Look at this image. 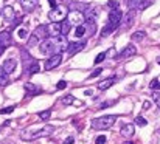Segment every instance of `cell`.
I'll list each match as a JSON object with an SVG mask.
<instances>
[{
	"label": "cell",
	"instance_id": "obj_1",
	"mask_svg": "<svg viewBox=\"0 0 160 144\" xmlns=\"http://www.w3.org/2000/svg\"><path fill=\"white\" fill-rule=\"evenodd\" d=\"M67 39L65 36H56V37H47L39 43V48L42 54H56V53H62L67 48Z\"/></svg>",
	"mask_w": 160,
	"mask_h": 144
},
{
	"label": "cell",
	"instance_id": "obj_38",
	"mask_svg": "<svg viewBox=\"0 0 160 144\" xmlns=\"http://www.w3.org/2000/svg\"><path fill=\"white\" fill-rule=\"evenodd\" d=\"M113 104H115V101H107V102L101 104V105H100V109H106V107H110V105H113Z\"/></svg>",
	"mask_w": 160,
	"mask_h": 144
},
{
	"label": "cell",
	"instance_id": "obj_30",
	"mask_svg": "<svg viewBox=\"0 0 160 144\" xmlns=\"http://www.w3.org/2000/svg\"><path fill=\"white\" fill-rule=\"evenodd\" d=\"M106 141H107V138L104 135H100V137L95 138V144H106Z\"/></svg>",
	"mask_w": 160,
	"mask_h": 144
},
{
	"label": "cell",
	"instance_id": "obj_32",
	"mask_svg": "<svg viewBox=\"0 0 160 144\" xmlns=\"http://www.w3.org/2000/svg\"><path fill=\"white\" fill-rule=\"evenodd\" d=\"M50 116H51V112H50V110H45V112H41V113H39V118H41V119H48Z\"/></svg>",
	"mask_w": 160,
	"mask_h": 144
},
{
	"label": "cell",
	"instance_id": "obj_45",
	"mask_svg": "<svg viewBox=\"0 0 160 144\" xmlns=\"http://www.w3.org/2000/svg\"><path fill=\"white\" fill-rule=\"evenodd\" d=\"M0 144H14V143H11V141H8V143H0Z\"/></svg>",
	"mask_w": 160,
	"mask_h": 144
},
{
	"label": "cell",
	"instance_id": "obj_46",
	"mask_svg": "<svg viewBox=\"0 0 160 144\" xmlns=\"http://www.w3.org/2000/svg\"><path fill=\"white\" fill-rule=\"evenodd\" d=\"M123 144H134V143H131V141H126V143H123Z\"/></svg>",
	"mask_w": 160,
	"mask_h": 144
},
{
	"label": "cell",
	"instance_id": "obj_35",
	"mask_svg": "<svg viewBox=\"0 0 160 144\" xmlns=\"http://www.w3.org/2000/svg\"><path fill=\"white\" fill-rule=\"evenodd\" d=\"M152 98H154V101H155V104H157V107L160 109V93H152Z\"/></svg>",
	"mask_w": 160,
	"mask_h": 144
},
{
	"label": "cell",
	"instance_id": "obj_18",
	"mask_svg": "<svg viewBox=\"0 0 160 144\" xmlns=\"http://www.w3.org/2000/svg\"><path fill=\"white\" fill-rule=\"evenodd\" d=\"M134 16H135L134 10H129V13H128L126 16H123V17H124V22H123V26H124V28H128L129 25L134 23Z\"/></svg>",
	"mask_w": 160,
	"mask_h": 144
},
{
	"label": "cell",
	"instance_id": "obj_17",
	"mask_svg": "<svg viewBox=\"0 0 160 144\" xmlns=\"http://www.w3.org/2000/svg\"><path fill=\"white\" fill-rule=\"evenodd\" d=\"M3 16H5V20L6 22H13L14 20V10H13V6L6 5L3 8Z\"/></svg>",
	"mask_w": 160,
	"mask_h": 144
},
{
	"label": "cell",
	"instance_id": "obj_27",
	"mask_svg": "<svg viewBox=\"0 0 160 144\" xmlns=\"http://www.w3.org/2000/svg\"><path fill=\"white\" fill-rule=\"evenodd\" d=\"M141 3V0H128V6H129V10H137V8L140 6Z\"/></svg>",
	"mask_w": 160,
	"mask_h": 144
},
{
	"label": "cell",
	"instance_id": "obj_24",
	"mask_svg": "<svg viewBox=\"0 0 160 144\" xmlns=\"http://www.w3.org/2000/svg\"><path fill=\"white\" fill-rule=\"evenodd\" d=\"M145 37H146V33L145 31H135L134 34H132V40H135V42L145 40Z\"/></svg>",
	"mask_w": 160,
	"mask_h": 144
},
{
	"label": "cell",
	"instance_id": "obj_10",
	"mask_svg": "<svg viewBox=\"0 0 160 144\" xmlns=\"http://www.w3.org/2000/svg\"><path fill=\"white\" fill-rule=\"evenodd\" d=\"M47 36L50 37L61 36V22H51L50 25H47Z\"/></svg>",
	"mask_w": 160,
	"mask_h": 144
},
{
	"label": "cell",
	"instance_id": "obj_28",
	"mask_svg": "<svg viewBox=\"0 0 160 144\" xmlns=\"http://www.w3.org/2000/svg\"><path fill=\"white\" fill-rule=\"evenodd\" d=\"M61 102L64 104V105L73 104V102H75V98H73V96H70V95H67V96H64V98H62V99H61Z\"/></svg>",
	"mask_w": 160,
	"mask_h": 144
},
{
	"label": "cell",
	"instance_id": "obj_39",
	"mask_svg": "<svg viewBox=\"0 0 160 144\" xmlns=\"http://www.w3.org/2000/svg\"><path fill=\"white\" fill-rule=\"evenodd\" d=\"M26 34H28V33H26V30H19V33H17V36H19V37H26Z\"/></svg>",
	"mask_w": 160,
	"mask_h": 144
},
{
	"label": "cell",
	"instance_id": "obj_43",
	"mask_svg": "<svg viewBox=\"0 0 160 144\" xmlns=\"http://www.w3.org/2000/svg\"><path fill=\"white\" fill-rule=\"evenodd\" d=\"M149 107H151V104H149L148 101H145V102H143V109H145V110H148Z\"/></svg>",
	"mask_w": 160,
	"mask_h": 144
},
{
	"label": "cell",
	"instance_id": "obj_44",
	"mask_svg": "<svg viewBox=\"0 0 160 144\" xmlns=\"http://www.w3.org/2000/svg\"><path fill=\"white\" fill-rule=\"evenodd\" d=\"M3 50H5V48L2 47V45H0V56H2V53H3Z\"/></svg>",
	"mask_w": 160,
	"mask_h": 144
},
{
	"label": "cell",
	"instance_id": "obj_3",
	"mask_svg": "<svg viewBox=\"0 0 160 144\" xmlns=\"http://www.w3.org/2000/svg\"><path fill=\"white\" fill-rule=\"evenodd\" d=\"M115 121H117V115H107V116H101V118L92 119L90 124L95 130H106V129L112 127L115 124Z\"/></svg>",
	"mask_w": 160,
	"mask_h": 144
},
{
	"label": "cell",
	"instance_id": "obj_12",
	"mask_svg": "<svg viewBox=\"0 0 160 144\" xmlns=\"http://www.w3.org/2000/svg\"><path fill=\"white\" fill-rule=\"evenodd\" d=\"M83 16H84V22L87 23V25H95L96 23V13L95 11H92V10H87L83 13Z\"/></svg>",
	"mask_w": 160,
	"mask_h": 144
},
{
	"label": "cell",
	"instance_id": "obj_13",
	"mask_svg": "<svg viewBox=\"0 0 160 144\" xmlns=\"http://www.w3.org/2000/svg\"><path fill=\"white\" fill-rule=\"evenodd\" d=\"M135 53H137V48L134 47V45H128V47L124 48V50H123V51L120 53V54H118L117 57H118V59H126V57H131V56H134Z\"/></svg>",
	"mask_w": 160,
	"mask_h": 144
},
{
	"label": "cell",
	"instance_id": "obj_37",
	"mask_svg": "<svg viewBox=\"0 0 160 144\" xmlns=\"http://www.w3.org/2000/svg\"><path fill=\"white\" fill-rule=\"evenodd\" d=\"M101 71H103L101 68H98V70H95V71H93V73H92L90 76H89V79H93V78H96V76H100V75H101Z\"/></svg>",
	"mask_w": 160,
	"mask_h": 144
},
{
	"label": "cell",
	"instance_id": "obj_29",
	"mask_svg": "<svg viewBox=\"0 0 160 144\" xmlns=\"http://www.w3.org/2000/svg\"><path fill=\"white\" fill-rule=\"evenodd\" d=\"M135 124L137 125H143V127H145V125L148 124V121L143 118V116H137V118H135Z\"/></svg>",
	"mask_w": 160,
	"mask_h": 144
},
{
	"label": "cell",
	"instance_id": "obj_33",
	"mask_svg": "<svg viewBox=\"0 0 160 144\" xmlns=\"http://www.w3.org/2000/svg\"><path fill=\"white\" fill-rule=\"evenodd\" d=\"M151 88H160V81L158 79H152L151 81V84H149Z\"/></svg>",
	"mask_w": 160,
	"mask_h": 144
},
{
	"label": "cell",
	"instance_id": "obj_20",
	"mask_svg": "<svg viewBox=\"0 0 160 144\" xmlns=\"http://www.w3.org/2000/svg\"><path fill=\"white\" fill-rule=\"evenodd\" d=\"M115 30H117V25H112V23H107L104 26V28L101 30V36L103 37H106V36H109V34H112Z\"/></svg>",
	"mask_w": 160,
	"mask_h": 144
},
{
	"label": "cell",
	"instance_id": "obj_4",
	"mask_svg": "<svg viewBox=\"0 0 160 144\" xmlns=\"http://www.w3.org/2000/svg\"><path fill=\"white\" fill-rule=\"evenodd\" d=\"M48 36H47V26L45 25H41L38 26L36 30L33 31V34L30 36V40H28V47H36L38 43H41L44 39H47Z\"/></svg>",
	"mask_w": 160,
	"mask_h": 144
},
{
	"label": "cell",
	"instance_id": "obj_16",
	"mask_svg": "<svg viewBox=\"0 0 160 144\" xmlns=\"http://www.w3.org/2000/svg\"><path fill=\"white\" fill-rule=\"evenodd\" d=\"M134 132H135V129H134V125H132V124H126V125H124V127L121 129V135H123V137L124 138H132V135H134Z\"/></svg>",
	"mask_w": 160,
	"mask_h": 144
},
{
	"label": "cell",
	"instance_id": "obj_5",
	"mask_svg": "<svg viewBox=\"0 0 160 144\" xmlns=\"http://www.w3.org/2000/svg\"><path fill=\"white\" fill-rule=\"evenodd\" d=\"M67 14H68V8L65 5H58L48 13V19L51 22H62L67 19Z\"/></svg>",
	"mask_w": 160,
	"mask_h": 144
},
{
	"label": "cell",
	"instance_id": "obj_22",
	"mask_svg": "<svg viewBox=\"0 0 160 144\" xmlns=\"http://www.w3.org/2000/svg\"><path fill=\"white\" fill-rule=\"evenodd\" d=\"M25 90H26V93H30V95H39L41 93V88L38 85H33V84H25Z\"/></svg>",
	"mask_w": 160,
	"mask_h": 144
},
{
	"label": "cell",
	"instance_id": "obj_21",
	"mask_svg": "<svg viewBox=\"0 0 160 144\" xmlns=\"http://www.w3.org/2000/svg\"><path fill=\"white\" fill-rule=\"evenodd\" d=\"M86 33H87V23L76 25V30H75V36H76V37H83Z\"/></svg>",
	"mask_w": 160,
	"mask_h": 144
},
{
	"label": "cell",
	"instance_id": "obj_15",
	"mask_svg": "<svg viewBox=\"0 0 160 144\" xmlns=\"http://www.w3.org/2000/svg\"><path fill=\"white\" fill-rule=\"evenodd\" d=\"M20 3L23 6V10L30 13V11H33L34 8L38 6V0H20Z\"/></svg>",
	"mask_w": 160,
	"mask_h": 144
},
{
	"label": "cell",
	"instance_id": "obj_26",
	"mask_svg": "<svg viewBox=\"0 0 160 144\" xmlns=\"http://www.w3.org/2000/svg\"><path fill=\"white\" fill-rule=\"evenodd\" d=\"M8 84V75L5 73V71L2 70V67H0V85L5 87Z\"/></svg>",
	"mask_w": 160,
	"mask_h": 144
},
{
	"label": "cell",
	"instance_id": "obj_40",
	"mask_svg": "<svg viewBox=\"0 0 160 144\" xmlns=\"http://www.w3.org/2000/svg\"><path fill=\"white\" fill-rule=\"evenodd\" d=\"M75 143V138L73 137H68V138H65V141L62 143V144H73Z\"/></svg>",
	"mask_w": 160,
	"mask_h": 144
},
{
	"label": "cell",
	"instance_id": "obj_25",
	"mask_svg": "<svg viewBox=\"0 0 160 144\" xmlns=\"http://www.w3.org/2000/svg\"><path fill=\"white\" fill-rule=\"evenodd\" d=\"M39 70H41V67H39V62L33 59V60L30 62V75H34V73H38Z\"/></svg>",
	"mask_w": 160,
	"mask_h": 144
},
{
	"label": "cell",
	"instance_id": "obj_42",
	"mask_svg": "<svg viewBox=\"0 0 160 144\" xmlns=\"http://www.w3.org/2000/svg\"><path fill=\"white\" fill-rule=\"evenodd\" d=\"M48 2H50L51 8H56V6H58V3H56V0H48Z\"/></svg>",
	"mask_w": 160,
	"mask_h": 144
},
{
	"label": "cell",
	"instance_id": "obj_47",
	"mask_svg": "<svg viewBox=\"0 0 160 144\" xmlns=\"http://www.w3.org/2000/svg\"><path fill=\"white\" fill-rule=\"evenodd\" d=\"M157 62H158V65H160V57H158V59H157Z\"/></svg>",
	"mask_w": 160,
	"mask_h": 144
},
{
	"label": "cell",
	"instance_id": "obj_7",
	"mask_svg": "<svg viewBox=\"0 0 160 144\" xmlns=\"http://www.w3.org/2000/svg\"><path fill=\"white\" fill-rule=\"evenodd\" d=\"M86 47V40H78V42H70L67 45V48L65 51L68 53V56H72V54H76L78 51H81L83 48Z\"/></svg>",
	"mask_w": 160,
	"mask_h": 144
},
{
	"label": "cell",
	"instance_id": "obj_11",
	"mask_svg": "<svg viewBox=\"0 0 160 144\" xmlns=\"http://www.w3.org/2000/svg\"><path fill=\"white\" fill-rule=\"evenodd\" d=\"M16 67H17V62H16L14 59H6V60L3 62V65H2V70L5 71L6 75H11L13 71L16 70Z\"/></svg>",
	"mask_w": 160,
	"mask_h": 144
},
{
	"label": "cell",
	"instance_id": "obj_36",
	"mask_svg": "<svg viewBox=\"0 0 160 144\" xmlns=\"http://www.w3.org/2000/svg\"><path fill=\"white\" fill-rule=\"evenodd\" d=\"M65 87H67V82H65V81H59L58 85H56V88H58V90H64Z\"/></svg>",
	"mask_w": 160,
	"mask_h": 144
},
{
	"label": "cell",
	"instance_id": "obj_19",
	"mask_svg": "<svg viewBox=\"0 0 160 144\" xmlns=\"http://www.w3.org/2000/svg\"><path fill=\"white\" fill-rule=\"evenodd\" d=\"M115 82H117V79H115V78L106 79V81H103V82H100V84H98V90H107V88H109V87H112Z\"/></svg>",
	"mask_w": 160,
	"mask_h": 144
},
{
	"label": "cell",
	"instance_id": "obj_6",
	"mask_svg": "<svg viewBox=\"0 0 160 144\" xmlns=\"http://www.w3.org/2000/svg\"><path fill=\"white\" fill-rule=\"evenodd\" d=\"M67 17H68V23L70 25H81L83 22H84V16H83V11H78V10H75V11H70V14H67Z\"/></svg>",
	"mask_w": 160,
	"mask_h": 144
},
{
	"label": "cell",
	"instance_id": "obj_23",
	"mask_svg": "<svg viewBox=\"0 0 160 144\" xmlns=\"http://www.w3.org/2000/svg\"><path fill=\"white\" fill-rule=\"evenodd\" d=\"M70 26L72 25H70L67 20H62L61 22V36H67L68 31H70Z\"/></svg>",
	"mask_w": 160,
	"mask_h": 144
},
{
	"label": "cell",
	"instance_id": "obj_41",
	"mask_svg": "<svg viewBox=\"0 0 160 144\" xmlns=\"http://www.w3.org/2000/svg\"><path fill=\"white\" fill-rule=\"evenodd\" d=\"M14 110V107H6V109H3V110H0V113H11Z\"/></svg>",
	"mask_w": 160,
	"mask_h": 144
},
{
	"label": "cell",
	"instance_id": "obj_2",
	"mask_svg": "<svg viewBox=\"0 0 160 144\" xmlns=\"http://www.w3.org/2000/svg\"><path fill=\"white\" fill-rule=\"evenodd\" d=\"M55 132V127L53 125H45V127H26L25 130L20 132V137L23 141H33V140H38V138H44V137H48Z\"/></svg>",
	"mask_w": 160,
	"mask_h": 144
},
{
	"label": "cell",
	"instance_id": "obj_9",
	"mask_svg": "<svg viewBox=\"0 0 160 144\" xmlns=\"http://www.w3.org/2000/svg\"><path fill=\"white\" fill-rule=\"evenodd\" d=\"M61 60H62V56H61V53H56V54H51V57L45 62V70H53V68H56L59 64H61Z\"/></svg>",
	"mask_w": 160,
	"mask_h": 144
},
{
	"label": "cell",
	"instance_id": "obj_14",
	"mask_svg": "<svg viewBox=\"0 0 160 144\" xmlns=\"http://www.w3.org/2000/svg\"><path fill=\"white\" fill-rule=\"evenodd\" d=\"M11 34H10V31H2L0 33V45H2L3 48H6V47H10L11 45Z\"/></svg>",
	"mask_w": 160,
	"mask_h": 144
},
{
	"label": "cell",
	"instance_id": "obj_8",
	"mask_svg": "<svg viewBox=\"0 0 160 144\" xmlns=\"http://www.w3.org/2000/svg\"><path fill=\"white\" fill-rule=\"evenodd\" d=\"M121 19H123V13H121V10L120 8H115V10H110V14H109V23H112V25H120V22H121Z\"/></svg>",
	"mask_w": 160,
	"mask_h": 144
},
{
	"label": "cell",
	"instance_id": "obj_31",
	"mask_svg": "<svg viewBox=\"0 0 160 144\" xmlns=\"http://www.w3.org/2000/svg\"><path fill=\"white\" fill-rule=\"evenodd\" d=\"M104 59H106V53H100V54L95 57V64H96V65H98V64H101V62H103Z\"/></svg>",
	"mask_w": 160,
	"mask_h": 144
},
{
	"label": "cell",
	"instance_id": "obj_34",
	"mask_svg": "<svg viewBox=\"0 0 160 144\" xmlns=\"http://www.w3.org/2000/svg\"><path fill=\"white\" fill-rule=\"evenodd\" d=\"M107 5H109L110 10H115V8H118V2H117V0H109Z\"/></svg>",
	"mask_w": 160,
	"mask_h": 144
}]
</instances>
